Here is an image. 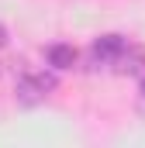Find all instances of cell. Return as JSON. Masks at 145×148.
<instances>
[{"label":"cell","mask_w":145,"mask_h":148,"mask_svg":"<svg viewBox=\"0 0 145 148\" xmlns=\"http://www.w3.org/2000/svg\"><path fill=\"white\" fill-rule=\"evenodd\" d=\"M52 90H55V76L24 73V76H21V83H17V100H24V103H38V100H45Z\"/></svg>","instance_id":"1"},{"label":"cell","mask_w":145,"mask_h":148,"mask_svg":"<svg viewBox=\"0 0 145 148\" xmlns=\"http://www.w3.org/2000/svg\"><path fill=\"white\" fill-rule=\"evenodd\" d=\"M124 38L121 35H104L93 41V48H90V59H93V66H114L117 62V55L124 52Z\"/></svg>","instance_id":"2"},{"label":"cell","mask_w":145,"mask_h":148,"mask_svg":"<svg viewBox=\"0 0 145 148\" xmlns=\"http://www.w3.org/2000/svg\"><path fill=\"white\" fill-rule=\"evenodd\" d=\"M114 73H121V76H142L145 73V48L142 45H124V52L117 55V62L110 66Z\"/></svg>","instance_id":"3"},{"label":"cell","mask_w":145,"mask_h":148,"mask_svg":"<svg viewBox=\"0 0 145 148\" xmlns=\"http://www.w3.org/2000/svg\"><path fill=\"white\" fill-rule=\"evenodd\" d=\"M48 62H52L55 69H69L72 62H76V52H72L69 45H52V48H48Z\"/></svg>","instance_id":"4"},{"label":"cell","mask_w":145,"mask_h":148,"mask_svg":"<svg viewBox=\"0 0 145 148\" xmlns=\"http://www.w3.org/2000/svg\"><path fill=\"white\" fill-rule=\"evenodd\" d=\"M3 41H7V38H3V28H0V45H3Z\"/></svg>","instance_id":"5"},{"label":"cell","mask_w":145,"mask_h":148,"mask_svg":"<svg viewBox=\"0 0 145 148\" xmlns=\"http://www.w3.org/2000/svg\"><path fill=\"white\" fill-rule=\"evenodd\" d=\"M142 97H145V79H142Z\"/></svg>","instance_id":"6"}]
</instances>
